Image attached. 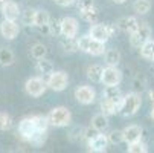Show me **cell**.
<instances>
[{
	"mask_svg": "<svg viewBox=\"0 0 154 153\" xmlns=\"http://www.w3.org/2000/svg\"><path fill=\"white\" fill-rule=\"evenodd\" d=\"M78 43V49L85 52V54H90L93 57H99L102 54H105V43L95 40L90 35H82L76 40Z\"/></svg>",
	"mask_w": 154,
	"mask_h": 153,
	"instance_id": "obj_1",
	"label": "cell"
},
{
	"mask_svg": "<svg viewBox=\"0 0 154 153\" xmlns=\"http://www.w3.org/2000/svg\"><path fill=\"white\" fill-rule=\"evenodd\" d=\"M142 106V98H140V94L137 92H131V94H127L124 98H122V103H121V107H119V113L122 116H133L139 112V109Z\"/></svg>",
	"mask_w": 154,
	"mask_h": 153,
	"instance_id": "obj_2",
	"label": "cell"
},
{
	"mask_svg": "<svg viewBox=\"0 0 154 153\" xmlns=\"http://www.w3.org/2000/svg\"><path fill=\"white\" fill-rule=\"evenodd\" d=\"M48 121H49V126L66 127V126H69L70 121H72V113H70V110L67 107L58 106V107H54L52 110L49 112Z\"/></svg>",
	"mask_w": 154,
	"mask_h": 153,
	"instance_id": "obj_3",
	"label": "cell"
},
{
	"mask_svg": "<svg viewBox=\"0 0 154 153\" xmlns=\"http://www.w3.org/2000/svg\"><path fill=\"white\" fill-rule=\"evenodd\" d=\"M149 37H151L149 25L148 23H139V28L134 32L130 34V45L136 49H139L146 40H149Z\"/></svg>",
	"mask_w": 154,
	"mask_h": 153,
	"instance_id": "obj_4",
	"label": "cell"
},
{
	"mask_svg": "<svg viewBox=\"0 0 154 153\" xmlns=\"http://www.w3.org/2000/svg\"><path fill=\"white\" fill-rule=\"evenodd\" d=\"M48 83V87H51L52 91H55V92H61V91H64L66 87H67V84H69V77H67V74H66L64 71H54L51 75H49V80L46 81Z\"/></svg>",
	"mask_w": 154,
	"mask_h": 153,
	"instance_id": "obj_5",
	"label": "cell"
},
{
	"mask_svg": "<svg viewBox=\"0 0 154 153\" xmlns=\"http://www.w3.org/2000/svg\"><path fill=\"white\" fill-rule=\"evenodd\" d=\"M25 89H26L28 95L37 98V97H41L43 94L46 92V89H48V83L43 80V78H40V77H32V78H29V80L26 81Z\"/></svg>",
	"mask_w": 154,
	"mask_h": 153,
	"instance_id": "obj_6",
	"label": "cell"
},
{
	"mask_svg": "<svg viewBox=\"0 0 154 153\" xmlns=\"http://www.w3.org/2000/svg\"><path fill=\"white\" fill-rule=\"evenodd\" d=\"M122 81V72L118 69V66H107L102 71L101 83L104 86H119Z\"/></svg>",
	"mask_w": 154,
	"mask_h": 153,
	"instance_id": "obj_7",
	"label": "cell"
},
{
	"mask_svg": "<svg viewBox=\"0 0 154 153\" xmlns=\"http://www.w3.org/2000/svg\"><path fill=\"white\" fill-rule=\"evenodd\" d=\"M75 98L81 104H92L96 98V91L90 86H79L75 89Z\"/></svg>",
	"mask_w": 154,
	"mask_h": 153,
	"instance_id": "obj_8",
	"label": "cell"
},
{
	"mask_svg": "<svg viewBox=\"0 0 154 153\" xmlns=\"http://www.w3.org/2000/svg\"><path fill=\"white\" fill-rule=\"evenodd\" d=\"M0 34H2V37L6 38V40H14L20 34V26L15 20L5 18L2 23H0Z\"/></svg>",
	"mask_w": 154,
	"mask_h": 153,
	"instance_id": "obj_9",
	"label": "cell"
},
{
	"mask_svg": "<svg viewBox=\"0 0 154 153\" xmlns=\"http://www.w3.org/2000/svg\"><path fill=\"white\" fill-rule=\"evenodd\" d=\"M78 20L75 17H64L61 18V35L75 38L78 35Z\"/></svg>",
	"mask_w": 154,
	"mask_h": 153,
	"instance_id": "obj_10",
	"label": "cell"
},
{
	"mask_svg": "<svg viewBox=\"0 0 154 153\" xmlns=\"http://www.w3.org/2000/svg\"><path fill=\"white\" fill-rule=\"evenodd\" d=\"M38 130L35 129V123H34V116H26L18 123V133L23 139H29L34 133H37Z\"/></svg>",
	"mask_w": 154,
	"mask_h": 153,
	"instance_id": "obj_11",
	"label": "cell"
},
{
	"mask_svg": "<svg viewBox=\"0 0 154 153\" xmlns=\"http://www.w3.org/2000/svg\"><path fill=\"white\" fill-rule=\"evenodd\" d=\"M108 144H110L108 138H107V135H102V132L96 133L90 141H87V147H89V150L90 151H98V153L105 151Z\"/></svg>",
	"mask_w": 154,
	"mask_h": 153,
	"instance_id": "obj_12",
	"label": "cell"
},
{
	"mask_svg": "<svg viewBox=\"0 0 154 153\" xmlns=\"http://www.w3.org/2000/svg\"><path fill=\"white\" fill-rule=\"evenodd\" d=\"M89 35L93 37L98 41H102V43H107L108 38L112 37L110 32H108V26L107 25H101V23H93L90 31H89Z\"/></svg>",
	"mask_w": 154,
	"mask_h": 153,
	"instance_id": "obj_13",
	"label": "cell"
},
{
	"mask_svg": "<svg viewBox=\"0 0 154 153\" xmlns=\"http://www.w3.org/2000/svg\"><path fill=\"white\" fill-rule=\"evenodd\" d=\"M142 133H143V129L137 124H131V126H128L122 130L124 141L127 144L133 142V141H137V139H142Z\"/></svg>",
	"mask_w": 154,
	"mask_h": 153,
	"instance_id": "obj_14",
	"label": "cell"
},
{
	"mask_svg": "<svg viewBox=\"0 0 154 153\" xmlns=\"http://www.w3.org/2000/svg\"><path fill=\"white\" fill-rule=\"evenodd\" d=\"M116 28L119 31H124V32L131 34V32H134L139 28V21L133 15H130V17H121L118 20V23H116Z\"/></svg>",
	"mask_w": 154,
	"mask_h": 153,
	"instance_id": "obj_15",
	"label": "cell"
},
{
	"mask_svg": "<svg viewBox=\"0 0 154 153\" xmlns=\"http://www.w3.org/2000/svg\"><path fill=\"white\" fill-rule=\"evenodd\" d=\"M102 98H107V100H110L112 103H115L116 106L121 107L124 95H122V92L119 89V86H105V89L102 92Z\"/></svg>",
	"mask_w": 154,
	"mask_h": 153,
	"instance_id": "obj_16",
	"label": "cell"
},
{
	"mask_svg": "<svg viewBox=\"0 0 154 153\" xmlns=\"http://www.w3.org/2000/svg\"><path fill=\"white\" fill-rule=\"evenodd\" d=\"M0 11H2L3 17H5V18H8V20H17V18H18V15H20L18 3H17V2H14V0H6L5 5H3V8L0 9Z\"/></svg>",
	"mask_w": 154,
	"mask_h": 153,
	"instance_id": "obj_17",
	"label": "cell"
},
{
	"mask_svg": "<svg viewBox=\"0 0 154 153\" xmlns=\"http://www.w3.org/2000/svg\"><path fill=\"white\" fill-rule=\"evenodd\" d=\"M79 14H81L82 20H85L87 23H90V25L98 23V21H99V9H98L95 5H93V6H90V8L81 9V11H79Z\"/></svg>",
	"mask_w": 154,
	"mask_h": 153,
	"instance_id": "obj_18",
	"label": "cell"
},
{
	"mask_svg": "<svg viewBox=\"0 0 154 153\" xmlns=\"http://www.w3.org/2000/svg\"><path fill=\"white\" fill-rule=\"evenodd\" d=\"M15 61V55L9 48H0V66H12Z\"/></svg>",
	"mask_w": 154,
	"mask_h": 153,
	"instance_id": "obj_19",
	"label": "cell"
},
{
	"mask_svg": "<svg viewBox=\"0 0 154 153\" xmlns=\"http://www.w3.org/2000/svg\"><path fill=\"white\" fill-rule=\"evenodd\" d=\"M92 127H95L98 132H105L107 127H108V116H105L102 112L96 113L92 118Z\"/></svg>",
	"mask_w": 154,
	"mask_h": 153,
	"instance_id": "obj_20",
	"label": "cell"
},
{
	"mask_svg": "<svg viewBox=\"0 0 154 153\" xmlns=\"http://www.w3.org/2000/svg\"><path fill=\"white\" fill-rule=\"evenodd\" d=\"M49 20H51V15H49L48 11H45V9H38V11H35L34 26L40 29V28H43V26L49 25Z\"/></svg>",
	"mask_w": 154,
	"mask_h": 153,
	"instance_id": "obj_21",
	"label": "cell"
},
{
	"mask_svg": "<svg viewBox=\"0 0 154 153\" xmlns=\"http://www.w3.org/2000/svg\"><path fill=\"white\" fill-rule=\"evenodd\" d=\"M102 71H104V68L101 66V64H90V66L87 68L85 74H87V78H89V80L98 83V81H101Z\"/></svg>",
	"mask_w": 154,
	"mask_h": 153,
	"instance_id": "obj_22",
	"label": "cell"
},
{
	"mask_svg": "<svg viewBox=\"0 0 154 153\" xmlns=\"http://www.w3.org/2000/svg\"><path fill=\"white\" fill-rule=\"evenodd\" d=\"M60 46L64 52H75L78 51V43L75 38H70V37H64L61 35L60 38Z\"/></svg>",
	"mask_w": 154,
	"mask_h": 153,
	"instance_id": "obj_23",
	"label": "cell"
},
{
	"mask_svg": "<svg viewBox=\"0 0 154 153\" xmlns=\"http://www.w3.org/2000/svg\"><path fill=\"white\" fill-rule=\"evenodd\" d=\"M35 69H37V72L41 74V75H51V74L54 72V64H52V61H49V60H46V58H40V60L37 61Z\"/></svg>",
	"mask_w": 154,
	"mask_h": 153,
	"instance_id": "obj_24",
	"label": "cell"
},
{
	"mask_svg": "<svg viewBox=\"0 0 154 153\" xmlns=\"http://www.w3.org/2000/svg\"><path fill=\"white\" fill-rule=\"evenodd\" d=\"M140 49V55L145 60H154V40H146L143 45L139 48Z\"/></svg>",
	"mask_w": 154,
	"mask_h": 153,
	"instance_id": "obj_25",
	"label": "cell"
},
{
	"mask_svg": "<svg viewBox=\"0 0 154 153\" xmlns=\"http://www.w3.org/2000/svg\"><path fill=\"white\" fill-rule=\"evenodd\" d=\"M101 112L105 116L115 115L116 112H119V106H116L115 103H112V101L107 100V98H102V101H101Z\"/></svg>",
	"mask_w": 154,
	"mask_h": 153,
	"instance_id": "obj_26",
	"label": "cell"
},
{
	"mask_svg": "<svg viewBox=\"0 0 154 153\" xmlns=\"http://www.w3.org/2000/svg\"><path fill=\"white\" fill-rule=\"evenodd\" d=\"M105 63H107V66H118L121 63V52L118 49L105 51Z\"/></svg>",
	"mask_w": 154,
	"mask_h": 153,
	"instance_id": "obj_27",
	"label": "cell"
},
{
	"mask_svg": "<svg viewBox=\"0 0 154 153\" xmlns=\"http://www.w3.org/2000/svg\"><path fill=\"white\" fill-rule=\"evenodd\" d=\"M133 9H134L136 14L145 15V14H148L149 9H151V2H149V0H134Z\"/></svg>",
	"mask_w": 154,
	"mask_h": 153,
	"instance_id": "obj_28",
	"label": "cell"
},
{
	"mask_svg": "<svg viewBox=\"0 0 154 153\" xmlns=\"http://www.w3.org/2000/svg\"><path fill=\"white\" fill-rule=\"evenodd\" d=\"M31 55H32L35 60L46 58V55H48V48L43 45V43H35V45L31 48Z\"/></svg>",
	"mask_w": 154,
	"mask_h": 153,
	"instance_id": "obj_29",
	"label": "cell"
},
{
	"mask_svg": "<svg viewBox=\"0 0 154 153\" xmlns=\"http://www.w3.org/2000/svg\"><path fill=\"white\" fill-rule=\"evenodd\" d=\"M128 151L130 153H146L148 145L142 139H137V141H133V142L128 144Z\"/></svg>",
	"mask_w": 154,
	"mask_h": 153,
	"instance_id": "obj_30",
	"label": "cell"
},
{
	"mask_svg": "<svg viewBox=\"0 0 154 153\" xmlns=\"http://www.w3.org/2000/svg\"><path fill=\"white\" fill-rule=\"evenodd\" d=\"M21 15V23L25 26H34V18H35V9L32 8H28L25 9L23 12H20Z\"/></svg>",
	"mask_w": 154,
	"mask_h": 153,
	"instance_id": "obj_31",
	"label": "cell"
},
{
	"mask_svg": "<svg viewBox=\"0 0 154 153\" xmlns=\"http://www.w3.org/2000/svg\"><path fill=\"white\" fill-rule=\"evenodd\" d=\"M34 123H35V129L38 130V132H48V129H49L48 116H43V115H34Z\"/></svg>",
	"mask_w": 154,
	"mask_h": 153,
	"instance_id": "obj_32",
	"label": "cell"
},
{
	"mask_svg": "<svg viewBox=\"0 0 154 153\" xmlns=\"http://www.w3.org/2000/svg\"><path fill=\"white\" fill-rule=\"evenodd\" d=\"M46 138H48V132H37L28 139V142H31L35 147H40L46 142Z\"/></svg>",
	"mask_w": 154,
	"mask_h": 153,
	"instance_id": "obj_33",
	"label": "cell"
},
{
	"mask_svg": "<svg viewBox=\"0 0 154 153\" xmlns=\"http://www.w3.org/2000/svg\"><path fill=\"white\" fill-rule=\"evenodd\" d=\"M12 127V118L9 113L6 112H0V130L2 132H6Z\"/></svg>",
	"mask_w": 154,
	"mask_h": 153,
	"instance_id": "obj_34",
	"label": "cell"
},
{
	"mask_svg": "<svg viewBox=\"0 0 154 153\" xmlns=\"http://www.w3.org/2000/svg\"><path fill=\"white\" fill-rule=\"evenodd\" d=\"M107 138H108V142H110V144H113V145H118V144L124 142L122 130H112V132L107 135Z\"/></svg>",
	"mask_w": 154,
	"mask_h": 153,
	"instance_id": "obj_35",
	"label": "cell"
},
{
	"mask_svg": "<svg viewBox=\"0 0 154 153\" xmlns=\"http://www.w3.org/2000/svg\"><path fill=\"white\" fill-rule=\"evenodd\" d=\"M49 31L52 35L60 37L61 35V20L58 18H51L49 20Z\"/></svg>",
	"mask_w": 154,
	"mask_h": 153,
	"instance_id": "obj_36",
	"label": "cell"
},
{
	"mask_svg": "<svg viewBox=\"0 0 154 153\" xmlns=\"http://www.w3.org/2000/svg\"><path fill=\"white\" fill-rule=\"evenodd\" d=\"M131 87H133V91H134V92L142 94V92L145 91V87H146V81H145V78H140V77L134 78L133 83H131Z\"/></svg>",
	"mask_w": 154,
	"mask_h": 153,
	"instance_id": "obj_37",
	"label": "cell"
},
{
	"mask_svg": "<svg viewBox=\"0 0 154 153\" xmlns=\"http://www.w3.org/2000/svg\"><path fill=\"white\" fill-rule=\"evenodd\" d=\"M96 133H99V132H98L95 127H92V126H90V127H87V129H82V138L85 139V142H87V141H90Z\"/></svg>",
	"mask_w": 154,
	"mask_h": 153,
	"instance_id": "obj_38",
	"label": "cell"
},
{
	"mask_svg": "<svg viewBox=\"0 0 154 153\" xmlns=\"http://www.w3.org/2000/svg\"><path fill=\"white\" fill-rule=\"evenodd\" d=\"M76 8H78V11H81V9H85V8H90V6H93L95 5V2L93 0H76Z\"/></svg>",
	"mask_w": 154,
	"mask_h": 153,
	"instance_id": "obj_39",
	"label": "cell"
},
{
	"mask_svg": "<svg viewBox=\"0 0 154 153\" xmlns=\"http://www.w3.org/2000/svg\"><path fill=\"white\" fill-rule=\"evenodd\" d=\"M69 138H70V141H78L79 138H82V129H79V127H75V129L72 130V132H70Z\"/></svg>",
	"mask_w": 154,
	"mask_h": 153,
	"instance_id": "obj_40",
	"label": "cell"
},
{
	"mask_svg": "<svg viewBox=\"0 0 154 153\" xmlns=\"http://www.w3.org/2000/svg\"><path fill=\"white\" fill-rule=\"evenodd\" d=\"M76 0H55V3L58 6H63V8H67V6H72Z\"/></svg>",
	"mask_w": 154,
	"mask_h": 153,
	"instance_id": "obj_41",
	"label": "cell"
},
{
	"mask_svg": "<svg viewBox=\"0 0 154 153\" xmlns=\"http://www.w3.org/2000/svg\"><path fill=\"white\" fill-rule=\"evenodd\" d=\"M148 97H149V101H151V104L154 106V91H149V92H148Z\"/></svg>",
	"mask_w": 154,
	"mask_h": 153,
	"instance_id": "obj_42",
	"label": "cell"
},
{
	"mask_svg": "<svg viewBox=\"0 0 154 153\" xmlns=\"http://www.w3.org/2000/svg\"><path fill=\"white\" fill-rule=\"evenodd\" d=\"M113 2L116 3V5H122V3H125L127 0H113Z\"/></svg>",
	"mask_w": 154,
	"mask_h": 153,
	"instance_id": "obj_43",
	"label": "cell"
},
{
	"mask_svg": "<svg viewBox=\"0 0 154 153\" xmlns=\"http://www.w3.org/2000/svg\"><path fill=\"white\" fill-rule=\"evenodd\" d=\"M149 116H151V120L154 121V106H152V109H151V113H149Z\"/></svg>",
	"mask_w": 154,
	"mask_h": 153,
	"instance_id": "obj_44",
	"label": "cell"
},
{
	"mask_svg": "<svg viewBox=\"0 0 154 153\" xmlns=\"http://www.w3.org/2000/svg\"><path fill=\"white\" fill-rule=\"evenodd\" d=\"M5 2H6V0H0V9H2V8H3V5H5Z\"/></svg>",
	"mask_w": 154,
	"mask_h": 153,
	"instance_id": "obj_45",
	"label": "cell"
}]
</instances>
